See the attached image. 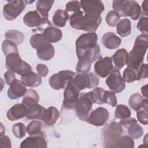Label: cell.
I'll return each instance as SVG.
<instances>
[{
    "instance_id": "cell-1",
    "label": "cell",
    "mask_w": 148,
    "mask_h": 148,
    "mask_svg": "<svg viewBox=\"0 0 148 148\" xmlns=\"http://www.w3.org/2000/svg\"><path fill=\"white\" fill-rule=\"evenodd\" d=\"M148 47L147 34H141L135 39L132 50L128 54L126 64L128 68L138 69L143 63Z\"/></svg>"
},
{
    "instance_id": "cell-7",
    "label": "cell",
    "mask_w": 148,
    "mask_h": 148,
    "mask_svg": "<svg viewBox=\"0 0 148 148\" xmlns=\"http://www.w3.org/2000/svg\"><path fill=\"white\" fill-rule=\"evenodd\" d=\"M73 84L79 90L97 87L99 84V78L93 73H79L72 79Z\"/></svg>"
},
{
    "instance_id": "cell-2",
    "label": "cell",
    "mask_w": 148,
    "mask_h": 148,
    "mask_svg": "<svg viewBox=\"0 0 148 148\" xmlns=\"http://www.w3.org/2000/svg\"><path fill=\"white\" fill-rule=\"evenodd\" d=\"M71 26L75 29L88 32H94L102 21L101 16H92L83 14V12L79 10L73 13L70 17Z\"/></svg>"
},
{
    "instance_id": "cell-41",
    "label": "cell",
    "mask_w": 148,
    "mask_h": 148,
    "mask_svg": "<svg viewBox=\"0 0 148 148\" xmlns=\"http://www.w3.org/2000/svg\"><path fill=\"white\" fill-rule=\"evenodd\" d=\"M103 103H107L113 108L115 107L117 103L115 93L112 91L105 90L103 95Z\"/></svg>"
},
{
    "instance_id": "cell-11",
    "label": "cell",
    "mask_w": 148,
    "mask_h": 148,
    "mask_svg": "<svg viewBox=\"0 0 148 148\" xmlns=\"http://www.w3.org/2000/svg\"><path fill=\"white\" fill-rule=\"evenodd\" d=\"M106 84L114 93L123 91L125 87V82L122 77L119 70L114 69L106 79Z\"/></svg>"
},
{
    "instance_id": "cell-6",
    "label": "cell",
    "mask_w": 148,
    "mask_h": 148,
    "mask_svg": "<svg viewBox=\"0 0 148 148\" xmlns=\"http://www.w3.org/2000/svg\"><path fill=\"white\" fill-rule=\"evenodd\" d=\"M93 103L90 91L80 94L75 108L76 115L79 119L86 121Z\"/></svg>"
},
{
    "instance_id": "cell-43",
    "label": "cell",
    "mask_w": 148,
    "mask_h": 148,
    "mask_svg": "<svg viewBox=\"0 0 148 148\" xmlns=\"http://www.w3.org/2000/svg\"><path fill=\"white\" fill-rule=\"evenodd\" d=\"M81 5L80 1H69L66 5V11L67 12H76L77 11L80 10Z\"/></svg>"
},
{
    "instance_id": "cell-20",
    "label": "cell",
    "mask_w": 148,
    "mask_h": 148,
    "mask_svg": "<svg viewBox=\"0 0 148 148\" xmlns=\"http://www.w3.org/2000/svg\"><path fill=\"white\" fill-rule=\"evenodd\" d=\"M27 90L21 80H14L8 90V96L11 99H16L24 95Z\"/></svg>"
},
{
    "instance_id": "cell-18",
    "label": "cell",
    "mask_w": 148,
    "mask_h": 148,
    "mask_svg": "<svg viewBox=\"0 0 148 148\" xmlns=\"http://www.w3.org/2000/svg\"><path fill=\"white\" fill-rule=\"evenodd\" d=\"M123 129L122 125L119 123L112 121L108 124L103 129L102 134L103 143L122 135Z\"/></svg>"
},
{
    "instance_id": "cell-5",
    "label": "cell",
    "mask_w": 148,
    "mask_h": 148,
    "mask_svg": "<svg viewBox=\"0 0 148 148\" xmlns=\"http://www.w3.org/2000/svg\"><path fill=\"white\" fill-rule=\"evenodd\" d=\"M6 68L20 76L31 71V66L21 60L18 53H11L6 56Z\"/></svg>"
},
{
    "instance_id": "cell-52",
    "label": "cell",
    "mask_w": 148,
    "mask_h": 148,
    "mask_svg": "<svg viewBox=\"0 0 148 148\" xmlns=\"http://www.w3.org/2000/svg\"><path fill=\"white\" fill-rule=\"evenodd\" d=\"M147 84H146L145 86H143V87H142L141 88V92L142 94L143 95V96L144 97H145L146 98H147Z\"/></svg>"
},
{
    "instance_id": "cell-12",
    "label": "cell",
    "mask_w": 148,
    "mask_h": 148,
    "mask_svg": "<svg viewBox=\"0 0 148 148\" xmlns=\"http://www.w3.org/2000/svg\"><path fill=\"white\" fill-rule=\"evenodd\" d=\"M98 35L95 32L85 33L76 39V50H83L95 47L97 44Z\"/></svg>"
},
{
    "instance_id": "cell-34",
    "label": "cell",
    "mask_w": 148,
    "mask_h": 148,
    "mask_svg": "<svg viewBox=\"0 0 148 148\" xmlns=\"http://www.w3.org/2000/svg\"><path fill=\"white\" fill-rule=\"evenodd\" d=\"M42 130V124L40 122L34 120L30 122L27 127V132L30 136L43 135Z\"/></svg>"
},
{
    "instance_id": "cell-25",
    "label": "cell",
    "mask_w": 148,
    "mask_h": 148,
    "mask_svg": "<svg viewBox=\"0 0 148 148\" xmlns=\"http://www.w3.org/2000/svg\"><path fill=\"white\" fill-rule=\"evenodd\" d=\"M21 80L25 86L29 87H38L42 82L41 76L39 74L32 71L21 76Z\"/></svg>"
},
{
    "instance_id": "cell-33",
    "label": "cell",
    "mask_w": 148,
    "mask_h": 148,
    "mask_svg": "<svg viewBox=\"0 0 148 148\" xmlns=\"http://www.w3.org/2000/svg\"><path fill=\"white\" fill-rule=\"evenodd\" d=\"M143 99V98L140 94L134 93L130 96L128 99V105L132 109L138 111L142 108Z\"/></svg>"
},
{
    "instance_id": "cell-40",
    "label": "cell",
    "mask_w": 148,
    "mask_h": 148,
    "mask_svg": "<svg viewBox=\"0 0 148 148\" xmlns=\"http://www.w3.org/2000/svg\"><path fill=\"white\" fill-rule=\"evenodd\" d=\"M27 132V127L21 123L14 124L12 127V132L14 135L18 139L25 136Z\"/></svg>"
},
{
    "instance_id": "cell-51",
    "label": "cell",
    "mask_w": 148,
    "mask_h": 148,
    "mask_svg": "<svg viewBox=\"0 0 148 148\" xmlns=\"http://www.w3.org/2000/svg\"><path fill=\"white\" fill-rule=\"evenodd\" d=\"M147 3H148V1L146 0L142 2V10H143L142 11L143 14L145 15L146 16H147Z\"/></svg>"
},
{
    "instance_id": "cell-29",
    "label": "cell",
    "mask_w": 148,
    "mask_h": 148,
    "mask_svg": "<svg viewBox=\"0 0 148 148\" xmlns=\"http://www.w3.org/2000/svg\"><path fill=\"white\" fill-rule=\"evenodd\" d=\"M117 33L121 37H125L131 32V23L128 18H124L116 25Z\"/></svg>"
},
{
    "instance_id": "cell-21",
    "label": "cell",
    "mask_w": 148,
    "mask_h": 148,
    "mask_svg": "<svg viewBox=\"0 0 148 148\" xmlns=\"http://www.w3.org/2000/svg\"><path fill=\"white\" fill-rule=\"evenodd\" d=\"M27 107L23 103H17L11 107L7 112L6 117L10 121H13L26 117Z\"/></svg>"
},
{
    "instance_id": "cell-35",
    "label": "cell",
    "mask_w": 148,
    "mask_h": 148,
    "mask_svg": "<svg viewBox=\"0 0 148 148\" xmlns=\"http://www.w3.org/2000/svg\"><path fill=\"white\" fill-rule=\"evenodd\" d=\"M131 114V110L127 106L123 104L117 105L114 112V116L116 118L121 120L125 119L130 117Z\"/></svg>"
},
{
    "instance_id": "cell-48",
    "label": "cell",
    "mask_w": 148,
    "mask_h": 148,
    "mask_svg": "<svg viewBox=\"0 0 148 148\" xmlns=\"http://www.w3.org/2000/svg\"><path fill=\"white\" fill-rule=\"evenodd\" d=\"M38 73L42 77H45L49 73L48 67L42 64H39L36 66Z\"/></svg>"
},
{
    "instance_id": "cell-39",
    "label": "cell",
    "mask_w": 148,
    "mask_h": 148,
    "mask_svg": "<svg viewBox=\"0 0 148 148\" xmlns=\"http://www.w3.org/2000/svg\"><path fill=\"white\" fill-rule=\"evenodd\" d=\"M105 90L101 87H95L91 92V97L93 103L99 105L103 104V95Z\"/></svg>"
},
{
    "instance_id": "cell-4",
    "label": "cell",
    "mask_w": 148,
    "mask_h": 148,
    "mask_svg": "<svg viewBox=\"0 0 148 148\" xmlns=\"http://www.w3.org/2000/svg\"><path fill=\"white\" fill-rule=\"evenodd\" d=\"M113 10L117 12L120 16L130 17L134 20H137L141 14V8L135 1L114 0L113 1Z\"/></svg>"
},
{
    "instance_id": "cell-26",
    "label": "cell",
    "mask_w": 148,
    "mask_h": 148,
    "mask_svg": "<svg viewBox=\"0 0 148 148\" xmlns=\"http://www.w3.org/2000/svg\"><path fill=\"white\" fill-rule=\"evenodd\" d=\"M128 52L125 49H120L117 50L111 58L114 64V69L119 70L124 66L127 62Z\"/></svg>"
},
{
    "instance_id": "cell-44",
    "label": "cell",
    "mask_w": 148,
    "mask_h": 148,
    "mask_svg": "<svg viewBox=\"0 0 148 148\" xmlns=\"http://www.w3.org/2000/svg\"><path fill=\"white\" fill-rule=\"evenodd\" d=\"M147 24L148 18L147 17H142L137 24V29L140 31L143 34H147Z\"/></svg>"
},
{
    "instance_id": "cell-14",
    "label": "cell",
    "mask_w": 148,
    "mask_h": 148,
    "mask_svg": "<svg viewBox=\"0 0 148 148\" xmlns=\"http://www.w3.org/2000/svg\"><path fill=\"white\" fill-rule=\"evenodd\" d=\"M113 69L112 60L111 57H105L100 58L94 65V72L95 74L102 78L108 76Z\"/></svg>"
},
{
    "instance_id": "cell-15",
    "label": "cell",
    "mask_w": 148,
    "mask_h": 148,
    "mask_svg": "<svg viewBox=\"0 0 148 148\" xmlns=\"http://www.w3.org/2000/svg\"><path fill=\"white\" fill-rule=\"evenodd\" d=\"M80 2L85 14L100 16L105 9L104 5L101 1H81Z\"/></svg>"
},
{
    "instance_id": "cell-22",
    "label": "cell",
    "mask_w": 148,
    "mask_h": 148,
    "mask_svg": "<svg viewBox=\"0 0 148 148\" xmlns=\"http://www.w3.org/2000/svg\"><path fill=\"white\" fill-rule=\"evenodd\" d=\"M102 43L103 46L108 49H116L121 43V39L112 32H108L103 34L102 38Z\"/></svg>"
},
{
    "instance_id": "cell-31",
    "label": "cell",
    "mask_w": 148,
    "mask_h": 148,
    "mask_svg": "<svg viewBox=\"0 0 148 148\" xmlns=\"http://www.w3.org/2000/svg\"><path fill=\"white\" fill-rule=\"evenodd\" d=\"M54 1L39 0L36 3V8L40 16L45 18H48L49 12L54 3Z\"/></svg>"
},
{
    "instance_id": "cell-23",
    "label": "cell",
    "mask_w": 148,
    "mask_h": 148,
    "mask_svg": "<svg viewBox=\"0 0 148 148\" xmlns=\"http://www.w3.org/2000/svg\"><path fill=\"white\" fill-rule=\"evenodd\" d=\"M42 35L47 42L51 43L60 41L62 39V33L60 29L50 26L43 30Z\"/></svg>"
},
{
    "instance_id": "cell-45",
    "label": "cell",
    "mask_w": 148,
    "mask_h": 148,
    "mask_svg": "<svg viewBox=\"0 0 148 148\" xmlns=\"http://www.w3.org/2000/svg\"><path fill=\"white\" fill-rule=\"evenodd\" d=\"M147 64H142L140 66L138 69V80H140L142 79H145L147 77Z\"/></svg>"
},
{
    "instance_id": "cell-46",
    "label": "cell",
    "mask_w": 148,
    "mask_h": 148,
    "mask_svg": "<svg viewBox=\"0 0 148 148\" xmlns=\"http://www.w3.org/2000/svg\"><path fill=\"white\" fill-rule=\"evenodd\" d=\"M147 116V111L145 110H138L136 113V116L138 121L143 125H147L148 123Z\"/></svg>"
},
{
    "instance_id": "cell-28",
    "label": "cell",
    "mask_w": 148,
    "mask_h": 148,
    "mask_svg": "<svg viewBox=\"0 0 148 148\" xmlns=\"http://www.w3.org/2000/svg\"><path fill=\"white\" fill-rule=\"evenodd\" d=\"M46 109L38 103L32 105L27 108L26 117L28 119L41 120L43 112Z\"/></svg>"
},
{
    "instance_id": "cell-10",
    "label": "cell",
    "mask_w": 148,
    "mask_h": 148,
    "mask_svg": "<svg viewBox=\"0 0 148 148\" xmlns=\"http://www.w3.org/2000/svg\"><path fill=\"white\" fill-rule=\"evenodd\" d=\"M79 92L80 91L73 84L72 79L69 80L64 93L63 106L68 109H75L79 97Z\"/></svg>"
},
{
    "instance_id": "cell-13",
    "label": "cell",
    "mask_w": 148,
    "mask_h": 148,
    "mask_svg": "<svg viewBox=\"0 0 148 148\" xmlns=\"http://www.w3.org/2000/svg\"><path fill=\"white\" fill-rule=\"evenodd\" d=\"M109 117L108 110L103 107H98L88 115L86 121L95 126H102L105 124Z\"/></svg>"
},
{
    "instance_id": "cell-38",
    "label": "cell",
    "mask_w": 148,
    "mask_h": 148,
    "mask_svg": "<svg viewBox=\"0 0 148 148\" xmlns=\"http://www.w3.org/2000/svg\"><path fill=\"white\" fill-rule=\"evenodd\" d=\"M123 79L127 83H131L138 80V69L126 68L123 72Z\"/></svg>"
},
{
    "instance_id": "cell-30",
    "label": "cell",
    "mask_w": 148,
    "mask_h": 148,
    "mask_svg": "<svg viewBox=\"0 0 148 148\" xmlns=\"http://www.w3.org/2000/svg\"><path fill=\"white\" fill-rule=\"evenodd\" d=\"M39 101V96L37 91L34 89H28L23 98L22 103L27 108L32 105L38 103Z\"/></svg>"
},
{
    "instance_id": "cell-32",
    "label": "cell",
    "mask_w": 148,
    "mask_h": 148,
    "mask_svg": "<svg viewBox=\"0 0 148 148\" xmlns=\"http://www.w3.org/2000/svg\"><path fill=\"white\" fill-rule=\"evenodd\" d=\"M5 36L6 39L13 42L16 45L21 44L24 40L23 34L15 29H10L6 31Z\"/></svg>"
},
{
    "instance_id": "cell-8",
    "label": "cell",
    "mask_w": 148,
    "mask_h": 148,
    "mask_svg": "<svg viewBox=\"0 0 148 148\" xmlns=\"http://www.w3.org/2000/svg\"><path fill=\"white\" fill-rule=\"evenodd\" d=\"M25 1L21 0L10 1L3 7V14L8 21L14 20L24 10L26 6Z\"/></svg>"
},
{
    "instance_id": "cell-53",
    "label": "cell",
    "mask_w": 148,
    "mask_h": 148,
    "mask_svg": "<svg viewBox=\"0 0 148 148\" xmlns=\"http://www.w3.org/2000/svg\"><path fill=\"white\" fill-rule=\"evenodd\" d=\"M142 108H143V109L146 111H147V108H148V101L147 99H143L142 101Z\"/></svg>"
},
{
    "instance_id": "cell-42",
    "label": "cell",
    "mask_w": 148,
    "mask_h": 148,
    "mask_svg": "<svg viewBox=\"0 0 148 148\" xmlns=\"http://www.w3.org/2000/svg\"><path fill=\"white\" fill-rule=\"evenodd\" d=\"M120 16L119 13L114 11L111 10L106 16V22L110 27H115L120 21Z\"/></svg>"
},
{
    "instance_id": "cell-19",
    "label": "cell",
    "mask_w": 148,
    "mask_h": 148,
    "mask_svg": "<svg viewBox=\"0 0 148 148\" xmlns=\"http://www.w3.org/2000/svg\"><path fill=\"white\" fill-rule=\"evenodd\" d=\"M47 142L43 135H34L26 138L21 142L20 148H46Z\"/></svg>"
},
{
    "instance_id": "cell-47",
    "label": "cell",
    "mask_w": 148,
    "mask_h": 148,
    "mask_svg": "<svg viewBox=\"0 0 148 148\" xmlns=\"http://www.w3.org/2000/svg\"><path fill=\"white\" fill-rule=\"evenodd\" d=\"M0 147L3 148H11L12 144L10 138L5 135H1L0 137Z\"/></svg>"
},
{
    "instance_id": "cell-50",
    "label": "cell",
    "mask_w": 148,
    "mask_h": 148,
    "mask_svg": "<svg viewBox=\"0 0 148 148\" xmlns=\"http://www.w3.org/2000/svg\"><path fill=\"white\" fill-rule=\"evenodd\" d=\"M136 123H137V120L135 119L130 117L128 118L125 119H123L119 122V123L121 125L124 126L125 128H128L131 124Z\"/></svg>"
},
{
    "instance_id": "cell-16",
    "label": "cell",
    "mask_w": 148,
    "mask_h": 148,
    "mask_svg": "<svg viewBox=\"0 0 148 148\" xmlns=\"http://www.w3.org/2000/svg\"><path fill=\"white\" fill-rule=\"evenodd\" d=\"M23 21L25 25L29 27H37L45 24L50 25L48 18L42 17L36 10L27 12L23 17Z\"/></svg>"
},
{
    "instance_id": "cell-9",
    "label": "cell",
    "mask_w": 148,
    "mask_h": 148,
    "mask_svg": "<svg viewBox=\"0 0 148 148\" xmlns=\"http://www.w3.org/2000/svg\"><path fill=\"white\" fill-rule=\"evenodd\" d=\"M75 73L69 70H64L54 73L50 77L49 83L54 90H58L65 87L68 82L72 79L75 76Z\"/></svg>"
},
{
    "instance_id": "cell-49",
    "label": "cell",
    "mask_w": 148,
    "mask_h": 148,
    "mask_svg": "<svg viewBox=\"0 0 148 148\" xmlns=\"http://www.w3.org/2000/svg\"><path fill=\"white\" fill-rule=\"evenodd\" d=\"M4 77H5V80L6 83L9 86H10L11 84V83L14 80H15L16 79L14 73L13 72L11 71H9V70L6 71L4 73Z\"/></svg>"
},
{
    "instance_id": "cell-27",
    "label": "cell",
    "mask_w": 148,
    "mask_h": 148,
    "mask_svg": "<svg viewBox=\"0 0 148 148\" xmlns=\"http://www.w3.org/2000/svg\"><path fill=\"white\" fill-rule=\"evenodd\" d=\"M69 18V14L66 10L57 9L53 16L52 21L53 24L56 27H64Z\"/></svg>"
},
{
    "instance_id": "cell-17",
    "label": "cell",
    "mask_w": 148,
    "mask_h": 148,
    "mask_svg": "<svg viewBox=\"0 0 148 148\" xmlns=\"http://www.w3.org/2000/svg\"><path fill=\"white\" fill-rule=\"evenodd\" d=\"M104 147L118 148H133L135 143L131 137L128 135H120L113 138L105 143Z\"/></svg>"
},
{
    "instance_id": "cell-36",
    "label": "cell",
    "mask_w": 148,
    "mask_h": 148,
    "mask_svg": "<svg viewBox=\"0 0 148 148\" xmlns=\"http://www.w3.org/2000/svg\"><path fill=\"white\" fill-rule=\"evenodd\" d=\"M128 135L132 139H138L143 135L142 127L137 123L130 125L128 128Z\"/></svg>"
},
{
    "instance_id": "cell-3",
    "label": "cell",
    "mask_w": 148,
    "mask_h": 148,
    "mask_svg": "<svg viewBox=\"0 0 148 148\" xmlns=\"http://www.w3.org/2000/svg\"><path fill=\"white\" fill-rule=\"evenodd\" d=\"M31 46L36 50L38 58L43 61H49L53 58L55 50L53 46L47 42L42 34H36L31 36L29 40Z\"/></svg>"
},
{
    "instance_id": "cell-37",
    "label": "cell",
    "mask_w": 148,
    "mask_h": 148,
    "mask_svg": "<svg viewBox=\"0 0 148 148\" xmlns=\"http://www.w3.org/2000/svg\"><path fill=\"white\" fill-rule=\"evenodd\" d=\"M2 49L3 54L6 56L11 53H18L17 45L8 39H6L3 41L2 45Z\"/></svg>"
},
{
    "instance_id": "cell-24",
    "label": "cell",
    "mask_w": 148,
    "mask_h": 148,
    "mask_svg": "<svg viewBox=\"0 0 148 148\" xmlns=\"http://www.w3.org/2000/svg\"><path fill=\"white\" fill-rule=\"evenodd\" d=\"M59 117L58 110L54 106H50L45 110L41 120L46 125L52 126L57 122Z\"/></svg>"
}]
</instances>
